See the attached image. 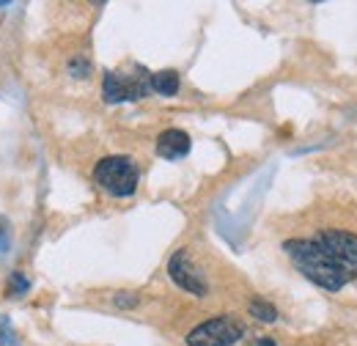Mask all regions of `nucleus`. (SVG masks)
I'll use <instances>...</instances> for the list:
<instances>
[{
	"label": "nucleus",
	"mask_w": 357,
	"mask_h": 346,
	"mask_svg": "<svg viewBox=\"0 0 357 346\" xmlns=\"http://www.w3.org/2000/svg\"><path fill=\"white\" fill-rule=\"evenodd\" d=\"M28 289V280L22 278V275H14V286H11V294H20V292H25Z\"/></svg>",
	"instance_id": "9b49d317"
},
{
	"label": "nucleus",
	"mask_w": 357,
	"mask_h": 346,
	"mask_svg": "<svg viewBox=\"0 0 357 346\" xmlns=\"http://www.w3.org/2000/svg\"><path fill=\"white\" fill-rule=\"evenodd\" d=\"M190 151V135L181 130H165L157 137V154L165 160H181Z\"/></svg>",
	"instance_id": "423d86ee"
},
{
	"label": "nucleus",
	"mask_w": 357,
	"mask_h": 346,
	"mask_svg": "<svg viewBox=\"0 0 357 346\" xmlns=\"http://www.w3.org/2000/svg\"><path fill=\"white\" fill-rule=\"evenodd\" d=\"M245 327L239 319L218 316L187 333V346H231L242 338Z\"/></svg>",
	"instance_id": "7ed1b4c3"
},
{
	"label": "nucleus",
	"mask_w": 357,
	"mask_h": 346,
	"mask_svg": "<svg viewBox=\"0 0 357 346\" xmlns=\"http://www.w3.org/2000/svg\"><path fill=\"white\" fill-rule=\"evenodd\" d=\"M0 346H20L17 333H14V327L6 316H0Z\"/></svg>",
	"instance_id": "1a4fd4ad"
},
{
	"label": "nucleus",
	"mask_w": 357,
	"mask_h": 346,
	"mask_svg": "<svg viewBox=\"0 0 357 346\" xmlns=\"http://www.w3.org/2000/svg\"><path fill=\"white\" fill-rule=\"evenodd\" d=\"M6 250H8V223L0 215V253H6Z\"/></svg>",
	"instance_id": "9d476101"
},
{
	"label": "nucleus",
	"mask_w": 357,
	"mask_h": 346,
	"mask_svg": "<svg viewBox=\"0 0 357 346\" xmlns=\"http://www.w3.org/2000/svg\"><path fill=\"white\" fill-rule=\"evenodd\" d=\"M250 313H253L256 319H261V322H275V319H278V310L269 303H264V300H253V303H250Z\"/></svg>",
	"instance_id": "6e6552de"
},
{
	"label": "nucleus",
	"mask_w": 357,
	"mask_h": 346,
	"mask_svg": "<svg viewBox=\"0 0 357 346\" xmlns=\"http://www.w3.org/2000/svg\"><path fill=\"white\" fill-rule=\"evenodd\" d=\"M102 88H105V102H110V105L130 102V99H143L151 91V75H146L143 69H137V75L107 72Z\"/></svg>",
	"instance_id": "20e7f679"
},
{
	"label": "nucleus",
	"mask_w": 357,
	"mask_h": 346,
	"mask_svg": "<svg viewBox=\"0 0 357 346\" xmlns=\"http://www.w3.org/2000/svg\"><path fill=\"white\" fill-rule=\"evenodd\" d=\"M135 303H137V300H135V297H127V294H119V297H116V305H121V308L135 305Z\"/></svg>",
	"instance_id": "f8f14e48"
},
{
	"label": "nucleus",
	"mask_w": 357,
	"mask_h": 346,
	"mask_svg": "<svg viewBox=\"0 0 357 346\" xmlns=\"http://www.w3.org/2000/svg\"><path fill=\"white\" fill-rule=\"evenodd\" d=\"M168 272H171L174 283H178L184 292L198 294V297L206 294V280H204V275L198 272V266L192 264V259H190L187 250H176V256H174L171 264H168Z\"/></svg>",
	"instance_id": "39448f33"
},
{
	"label": "nucleus",
	"mask_w": 357,
	"mask_h": 346,
	"mask_svg": "<svg viewBox=\"0 0 357 346\" xmlns=\"http://www.w3.org/2000/svg\"><path fill=\"white\" fill-rule=\"evenodd\" d=\"M151 91H157L162 96H174L178 91V75L174 69H165V72L151 75Z\"/></svg>",
	"instance_id": "0eeeda50"
},
{
	"label": "nucleus",
	"mask_w": 357,
	"mask_h": 346,
	"mask_svg": "<svg viewBox=\"0 0 357 346\" xmlns=\"http://www.w3.org/2000/svg\"><path fill=\"white\" fill-rule=\"evenodd\" d=\"M283 250L289 253V259L297 264V269L308 280H313L316 286H321L327 292H338L352 280V275H347L335 261L330 259L316 239H289L283 245Z\"/></svg>",
	"instance_id": "f257e3e1"
},
{
	"label": "nucleus",
	"mask_w": 357,
	"mask_h": 346,
	"mask_svg": "<svg viewBox=\"0 0 357 346\" xmlns=\"http://www.w3.org/2000/svg\"><path fill=\"white\" fill-rule=\"evenodd\" d=\"M256 346H275V341H272V338H261Z\"/></svg>",
	"instance_id": "ddd939ff"
},
{
	"label": "nucleus",
	"mask_w": 357,
	"mask_h": 346,
	"mask_svg": "<svg viewBox=\"0 0 357 346\" xmlns=\"http://www.w3.org/2000/svg\"><path fill=\"white\" fill-rule=\"evenodd\" d=\"M137 179H140V171L130 157H105L93 168V181L116 198L132 195L137 190Z\"/></svg>",
	"instance_id": "f03ea898"
}]
</instances>
